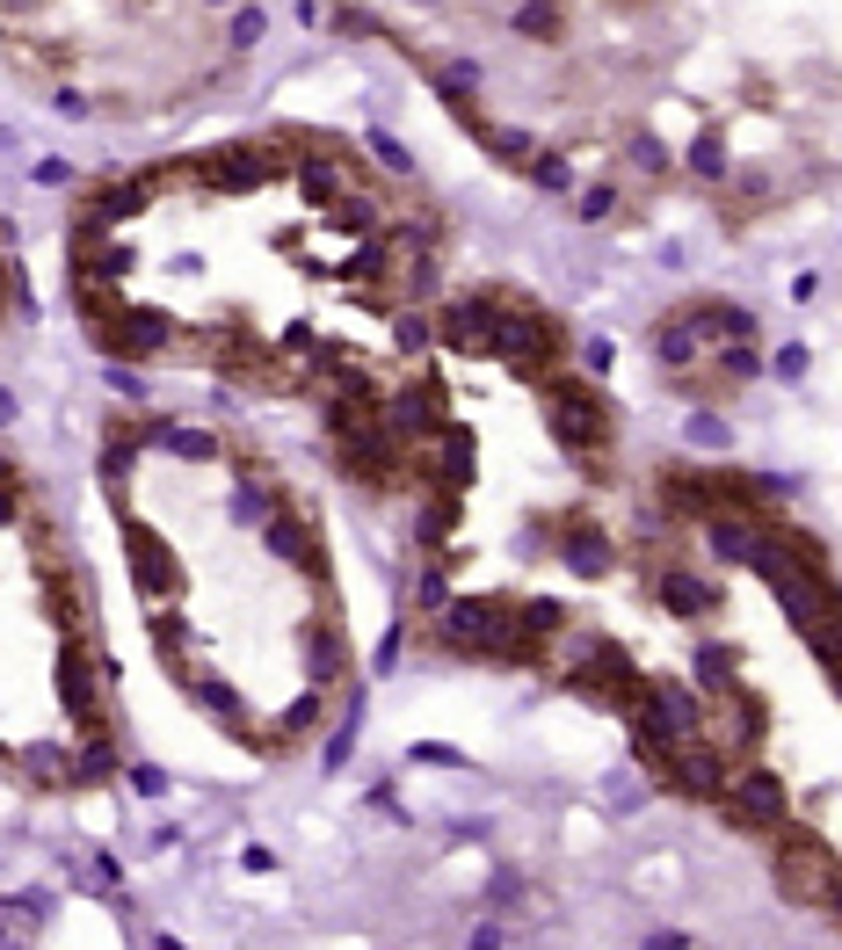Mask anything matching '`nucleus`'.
<instances>
[{
    "instance_id": "nucleus-1",
    "label": "nucleus",
    "mask_w": 842,
    "mask_h": 950,
    "mask_svg": "<svg viewBox=\"0 0 842 950\" xmlns=\"http://www.w3.org/2000/svg\"><path fill=\"white\" fill-rule=\"evenodd\" d=\"M538 399H544V414H552V443H560L581 472H611L617 414L603 407L596 385L574 378V370H552V378H538Z\"/></svg>"
},
{
    "instance_id": "nucleus-2",
    "label": "nucleus",
    "mask_w": 842,
    "mask_h": 950,
    "mask_svg": "<svg viewBox=\"0 0 842 950\" xmlns=\"http://www.w3.org/2000/svg\"><path fill=\"white\" fill-rule=\"evenodd\" d=\"M770 864H777V885H785V899H799V907H821V899H828L835 856H828V842H821L813 828H777Z\"/></svg>"
},
{
    "instance_id": "nucleus-3",
    "label": "nucleus",
    "mask_w": 842,
    "mask_h": 950,
    "mask_svg": "<svg viewBox=\"0 0 842 950\" xmlns=\"http://www.w3.org/2000/svg\"><path fill=\"white\" fill-rule=\"evenodd\" d=\"M269 552L283 559V566H299V573H327V552H320V530H313V508L299 501H283L277 516H269Z\"/></svg>"
},
{
    "instance_id": "nucleus-4",
    "label": "nucleus",
    "mask_w": 842,
    "mask_h": 950,
    "mask_svg": "<svg viewBox=\"0 0 842 950\" xmlns=\"http://www.w3.org/2000/svg\"><path fill=\"white\" fill-rule=\"evenodd\" d=\"M654 595H661V609H676V617H704V609H720V581H704V573L690 566H661L654 573Z\"/></svg>"
},
{
    "instance_id": "nucleus-5",
    "label": "nucleus",
    "mask_w": 842,
    "mask_h": 950,
    "mask_svg": "<svg viewBox=\"0 0 842 950\" xmlns=\"http://www.w3.org/2000/svg\"><path fill=\"white\" fill-rule=\"evenodd\" d=\"M560 559H566L574 573H611V566H617V544L603 537V522L566 516V522H560Z\"/></svg>"
},
{
    "instance_id": "nucleus-6",
    "label": "nucleus",
    "mask_w": 842,
    "mask_h": 950,
    "mask_svg": "<svg viewBox=\"0 0 842 950\" xmlns=\"http://www.w3.org/2000/svg\"><path fill=\"white\" fill-rule=\"evenodd\" d=\"M131 581H139V595H168V587L182 581V566H175V552H168V544H160L153 530H131Z\"/></svg>"
},
{
    "instance_id": "nucleus-7",
    "label": "nucleus",
    "mask_w": 842,
    "mask_h": 950,
    "mask_svg": "<svg viewBox=\"0 0 842 950\" xmlns=\"http://www.w3.org/2000/svg\"><path fill=\"white\" fill-rule=\"evenodd\" d=\"M305 660H313V690H327L334 674L349 668V639H342V624L320 609L313 617V631H305Z\"/></svg>"
},
{
    "instance_id": "nucleus-8",
    "label": "nucleus",
    "mask_w": 842,
    "mask_h": 950,
    "mask_svg": "<svg viewBox=\"0 0 842 950\" xmlns=\"http://www.w3.org/2000/svg\"><path fill=\"white\" fill-rule=\"evenodd\" d=\"M15 769H22L30 784H73V747H58V741L15 747Z\"/></svg>"
},
{
    "instance_id": "nucleus-9",
    "label": "nucleus",
    "mask_w": 842,
    "mask_h": 950,
    "mask_svg": "<svg viewBox=\"0 0 842 950\" xmlns=\"http://www.w3.org/2000/svg\"><path fill=\"white\" fill-rule=\"evenodd\" d=\"M654 356H661V364L676 370V378H683V370H698V364H704V342L683 327V320H661V327H654Z\"/></svg>"
},
{
    "instance_id": "nucleus-10",
    "label": "nucleus",
    "mask_w": 842,
    "mask_h": 950,
    "mask_svg": "<svg viewBox=\"0 0 842 950\" xmlns=\"http://www.w3.org/2000/svg\"><path fill=\"white\" fill-rule=\"evenodd\" d=\"M160 443L175 450V457H218V435L210 429H160Z\"/></svg>"
},
{
    "instance_id": "nucleus-11",
    "label": "nucleus",
    "mask_w": 842,
    "mask_h": 950,
    "mask_svg": "<svg viewBox=\"0 0 842 950\" xmlns=\"http://www.w3.org/2000/svg\"><path fill=\"white\" fill-rule=\"evenodd\" d=\"M516 30H523V36H560L566 15H560V8H523V15H516Z\"/></svg>"
},
{
    "instance_id": "nucleus-12",
    "label": "nucleus",
    "mask_w": 842,
    "mask_h": 950,
    "mask_svg": "<svg viewBox=\"0 0 842 950\" xmlns=\"http://www.w3.org/2000/svg\"><path fill=\"white\" fill-rule=\"evenodd\" d=\"M690 443L698 450H726V421L720 414H690Z\"/></svg>"
},
{
    "instance_id": "nucleus-13",
    "label": "nucleus",
    "mask_w": 842,
    "mask_h": 950,
    "mask_svg": "<svg viewBox=\"0 0 842 950\" xmlns=\"http://www.w3.org/2000/svg\"><path fill=\"white\" fill-rule=\"evenodd\" d=\"M617 210V190H581V218H611Z\"/></svg>"
},
{
    "instance_id": "nucleus-14",
    "label": "nucleus",
    "mask_w": 842,
    "mask_h": 950,
    "mask_svg": "<svg viewBox=\"0 0 842 950\" xmlns=\"http://www.w3.org/2000/svg\"><path fill=\"white\" fill-rule=\"evenodd\" d=\"M255 36H262V15H255V8H247V15H233V44H255Z\"/></svg>"
},
{
    "instance_id": "nucleus-15",
    "label": "nucleus",
    "mask_w": 842,
    "mask_h": 950,
    "mask_svg": "<svg viewBox=\"0 0 842 950\" xmlns=\"http://www.w3.org/2000/svg\"><path fill=\"white\" fill-rule=\"evenodd\" d=\"M821 907H828V915L842 921V871H835V878H828V899H821Z\"/></svg>"
},
{
    "instance_id": "nucleus-16",
    "label": "nucleus",
    "mask_w": 842,
    "mask_h": 950,
    "mask_svg": "<svg viewBox=\"0 0 842 950\" xmlns=\"http://www.w3.org/2000/svg\"><path fill=\"white\" fill-rule=\"evenodd\" d=\"M647 950H690V943H683L676 929H661V936H647Z\"/></svg>"
},
{
    "instance_id": "nucleus-17",
    "label": "nucleus",
    "mask_w": 842,
    "mask_h": 950,
    "mask_svg": "<svg viewBox=\"0 0 842 950\" xmlns=\"http://www.w3.org/2000/svg\"><path fill=\"white\" fill-rule=\"evenodd\" d=\"M473 950H501V936H494V929H479V936H473Z\"/></svg>"
},
{
    "instance_id": "nucleus-18",
    "label": "nucleus",
    "mask_w": 842,
    "mask_h": 950,
    "mask_svg": "<svg viewBox=\"0 0 842 950\" xmlns=\"http://www.w3.org/2000/svg\"><path fill=\"white\" fill-rule=\"evenodd\" d=\"M0 421H15V399H8V392H0Z\"/></svg>"
},
{
    "instance_id": "nucleus-19",
    "label": "nucleus",
    "mask_w": 842,
    "mask_h": 950,
    "mask_svg": "<svg viewBox=\"0 0 842 950\" xmlns=\"http://www.w3.org/2000/svg\"><path fill=\"white\" fill-rule=\"evenodd\" d=\"M0 950H22V943H15V936H8V929H0Z\"/></svg>"
}]
</instances>
